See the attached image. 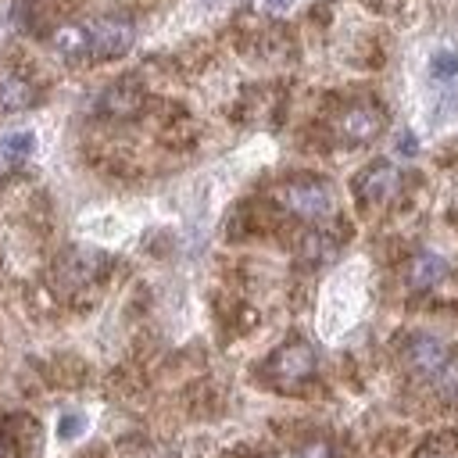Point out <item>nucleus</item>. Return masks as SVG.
<instances>
[{
    "label": "nucleus",
    "mask_w": 458,
    "mask_h": 458,
    "mask_svg": "<svg viewBox=\"0 0 458 458\" xmlns=\"http://www.w3.org/2000/svg\"><path fill=\"white\" fill-rule=\"evenodd\" d=\"M100 268H104V254L79 247L57 261V279H61V286H86L100 276Z\"/></svg>",
    "instance_id": "nucleus-7"
},
{
    "label": "nucleus",
    "mask_w": 458,
    "mask_h": 458,
    "mask_svg": "<svg viewBox=\"0 0 458 458\" xmlns=\"http://www.w3.org/2000/svg\"><path fill=\"white\" fill-rule=\"evenodd\" d=\"M0 458H4V440H0Z\"/></svg>",
    "instance_id": "nucleus-21"
},
{
    "label": "nucleus",
    "mask_w": 458,
    "mask_h": 458,
    "mask_svg": "<svg viewBox=\"0 0 458 458\" xmlns=\"http://www.w3.org/2000/svg\"><path fill=\"white\" fill-rule=\"evenodd\" d=\"M32 150H36V132H29V129L0 136V179H7L18 165H25L32 157Z\"/></svg>",
    "instance_id": "nucleus-9"
},
{
    "label": "nucleus",
    "mask_w": 458,
    "mask_h": 458,
    "mask_svg": "<svg viewBox=\"0 0 458 458\" xmlns=\"http://www.w3.org/2000/svg\"><path fill=\"white\" fill-rule=\"evenodd\" d=\"M354 190H358V197H361L365 204H386V200L401 190V172H397L390 161H372V165L358 175Z\"/></svg>",
    "instance_id": "nucleus-5"
},
{
    "label": "nucleus",
    "mask_w": 458,
    "mask_h": 458,
    "mask_svg": "<svg viewBox=\"0 0 458 458\" xmlns=\"http://www.w3.org/2000/svg\"><path fill=\"white\" fill-rule=\"evenodd\" d=\"M397 154H401V157H415V154H419L415 132H397Z\"/></svg>",
    "instance_id": "nucleus-17"
},
{
    "label": "nucleus",
    "mask_w": 458,
    "mask_h": 458,
    "mask_svg": "<svg viewBox=\"0 0 458 458\" xmlns=\"http://www.w3.org/2000/svg\"><path fill=\"white\" fill-rule=\"evenodd\" d=\"M54 50L64 61H89V39H86V25H64L54 32Z\"/></svg>",
    "instance_id": "nucleus-11"
},
{
    "label": "nucleus",
    "mask_w": 458,
    "mask_h": 458,
    "mask_svg": "<svg viewBox=\"0 0 458 458\" xmlns=\"http://www.w3.org/2000/svg\"><path fill=\"white\" fill-rule=\"evenodd\" d=\"M301 254H304L311 265H322V261H329V258L336 254V243H333L326 233H308L304 243H301Z\"/></svg>",
    "instance_id": "nucleus-14"
},
{
    "label": "nucleus",
    "mask_w": 458,
    "mask_h": 458,
    "mask_svg": "<svg viewBox=\"0 0 458 458\" xmlns=\"http://www.w3.org/2000/svg\"><path fill=\"white\" fill-rule=\"evenodd\" d=\"M447 354H451L447 344L437 340V336H429V333H419V336H411L404 344V365L415 376H422V379H433L440 372V365L447 361Z\"/></svg>",
    "instance_id": "nucleus-4"
},
{
    "label": "nucleus",
    "mask_w": 458,
    "mask_h": 458,
    "mask_svg": "<svg viewBox=\"0 0 458 458\" xmlns=\"http://www.w3.org/2000/svg\"><path fill=\"white\" fill-rule=\"evenodd\" d=\"M419 458H454V454H444V451H426V454H419Z\"/></svg>",
    "instance_id": "nucleus-20"
},
{
    "label": "nucleus",
    "mask_w": 458,
    "mask_h": 458,
    "mask_svg": "<svg viewBox=\"0 0 458 458\" xmlns=\"http://www.w3.org/2000/svg\"><path fill=\"white\" fill-rule=\"evenodd\" d=\"M82 25H86V39H89V57L93 61L122 57L136 43V25L129 18H122V14H104V18H93V21H82Z\"/></svg>",
    "instance_id": "nucleus-2"
},
{
    "label": "nucleus",
    "mask_w": 458,
    "mask_h": 458,
    "mask_svg": "<svg viewBox=\"0 0 458 458\" xmlns=\"http://www.w3.org/2000/svg\"><path fill=\"white\" fill-rule=\"evenodd\" d=\"M293 0H265V7H272V11H286Z\"/></svg>",
    "instance_id": "nucleus-19"
},
{
    "label": "nucleus",
    "mask_w": 458,
    "mask_h": 458,
    "mask_svg": "<svg viewBox=\"0 0 458 458\" xmlns=\"http://www.w3.org/2000/svg\"><path fill=\"white\" fill-rule=\"evenodd\" d=\"M208 4H215V0H208Z\"/></svg>",
    "instance_id": "nucleus-22"
},
{
    "label": "nucleus",
    "mask_w": 458,
    "mask_h": 458,
    "mask_svg": "<svg viewBox=\"0 0 458 458\" xmlns=\"http://www.w3.org/2000/svg\"><path fill=\"white\" fill-rule=\"evenodd\" d=\"M429 72H433L437 79H451V75H458V54H451V50H440V54H433V61H429Z\"/></svg>",
    "instance_id": "nucleus-15"
},
{
    "label": "nucleus",
    "mask_w": 458,
    "mask_h": 458,
    "mask_svg": "<svg viewBox=\"0 0 458 458\" xmlns=\"http://www.w3.org/2000/svg\"><path fill=\"white\" fill-rule=\"evenodd\" d=\"M82 426H86V419H82V415H64V419H61V437H64V440H72V437H79V433H82Z\"/></svg>",
    "instance_id": "nucleus-18"
},
{
    "label": "nucleus",
    "mask_w": 458,
    "mask_h": 458,
    "mask_svg": "<svg viewBox=\"0 0 458 458\" xmlns=\"http://www.w3.org/2000/svg\"><path fill=\"white\" fill-rule=\"evenodd\" d=\"M444 276H447V261L440 254H433V250H422L408 265V286L411 290H433Z\"/></svg>",
    "instance_id": "nucleus-10"
},
{
    "label": "nucleus",
    "mask_w": 458,
    "mask_h": 458,
    "mask_svg": "<svg viewBox=\"0 0 458 458\" xmlns=\"http://www.w3.org/2000/svg\"><path fill=\"white\" fill-rule=\"evenodd\" d=\"M268 372H272V379H276L283 390H293V386L308 383L311 372H315V351H311V344L290 340L286 347L276 351V358L268 361Z\"/></svg>",
    "instance_id": "nucleus-3"
},
{
    "label": "nucleus",
    "mask_w": 458,
    "mask_h": 458,
    "mask_svg": "<svg viewBox=\"0 0 458 458\" xmlns=\"http://www.w3.org/2000/svg\"><path fill=\"white\" fill-rule=\"evenodd\" d=\"M297 458H333V447L322 444V440H311V444H304V447L297 451Z\"/></svg>",
    "instance_id": "nucleus-16"
},
{
    "label": "nucleus",
    "mask_w": 458,
    "mask_h": 458,
    "mask_svg": "<svg viewBox=\"0 0 458 458\" xmlns=\"http://www.w3.org/2000/svg\"><path fill=\"white\" fill-rule=\"evenodd\" d=\"M276 200H279L290 215H297V218H304V222L329 218L333 208H336L333 190H329L326 182H318V179H293V182H283V186L276 190Z\"/></svg>",
    "instance_id": "nucleus-1"
},
{
    "label": "nucleus",
    "mask_w": 458,
    "mask_h": 458,
    "mask_svg": "<svg viewBox=\"0 0 458 458\" xmlns=\"http://www.w3.org/2000/svg\"><path fill=\"white\" fill-rule=\"evenodd\" d=\"M140 104H143V89H140L132 79L111 82V86L100 93V100H97L100 114H107V118H132V114L140 111Z\"/></svg>",
    "instance_id": "nucleus-8"
},
{
    "label": "nucleus",
    "mask_w": 458,
    "mask_h": 458,
    "mask_svg": "<svg viewBox=\"0 0 458 458\" xmlns=\"http://www.w3.org/2000/svg\"><path fill=\"white\" fill-rule=\"evenodd\" d=\"M32 104H36L32 82H25L21 75H4L0 79V111H25Z\"/></svg>",
    "instance_id": "nucleus-12"
},
{
    "label": "nucleus",
    "mask_w": 458,
    "mask_h": 458,
    "mask_svg": "<svg viewBox=\"0 0 458 458\" xmlns=\"http://www.w3.org/2000/svg\"><path fill=\"white\" fill-rule=\"evenodd\" d=\"M379 129H383V111L376 104H354L336 122V132L344 143H369L379 136Z\"/></svg>",
    "instance_id": "nucleus-6"
},
{
    "label": "nucleus",
    "mask_w": 458,
    "mask_h": 458,
    "mask_svg": "<svg viewBox=\"0 0 458 458\" xmlns=\"http://www.w3.org/2000/svg\"><path fill=\"white\" fill-rule=\"evenodd\" d=\"M429 383L444 401H458V354H447V361L440 365V372Z\"/></svg>",
    "instance_id": "nucleus-13"
}]
</instances>
